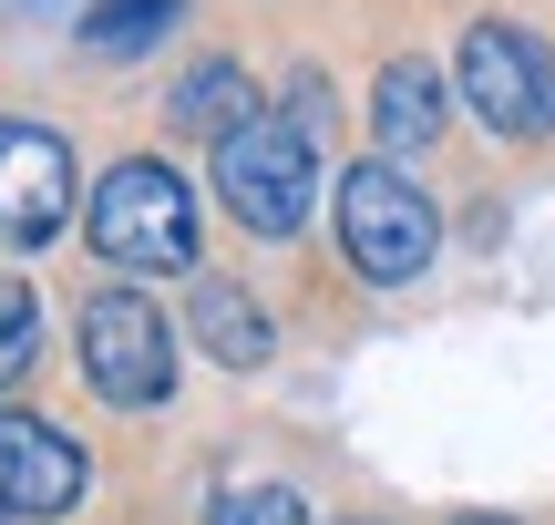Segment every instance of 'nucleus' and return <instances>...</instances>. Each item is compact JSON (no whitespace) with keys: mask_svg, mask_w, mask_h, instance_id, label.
I'll return each mask as SVG.
<instances>
[{"mask_svg":"<svg viewBox=\"0 0 555 525\" xmlns=\"http://www.w3.org/2000/svg\"><path fill=\"white\" fill-rule=\"evenodd\" d=\"M82 238L124 279H196V196H185V176L165 155L103 165L93 206H82Z\"/></svg>","mask_w":555,"mask_h":525,"instance_id":"1","label":"nucleus"},{"mask_svg":"<svg viewBox=\"0 0 555 525\" xmlns=\"http://www.w3.org/2000/svg\"><path fill=\"white\" fill-rule=\"evenodd\" d=\"M217 206L247 238H298L319 206V144L298 114H247L237 135H217Z\"/></svg>","mask_w":555,"mask_h":525,"instance_id":"2","label":"nucleus"},{"mask_svg":"<svg viewBox=\"0 0 555 525\" xmlns=\"http://www.w3.org/2000/svg\"><path fill=\"white\" fill-rule=\"evenodd\" d=\"M339 258H350L371 289H412L422 268L442 258L433 196H422L391 155H371V165H350V176H339Z\"/></svg>","mask_w":555,"mask_h":525,"instance_id":"3","label":"nucleus"},{"mask_svg":"<svg viewBox=\"0 0 555 525\" xmlns=\"http://www.w3.org/2000/svg\"><path fill=\"white\" fill-rule=\"evenodd\" d=\"M453 93L474 124H494L504 144H545L555 135V52L545 31H525V21H474L453 52Z\"/></svg>","mask_w":555,"mask_h":525,"instance_id":"4","label":"nucleus"},{"mask_svg":"<svg viewBox=\"0 0 555 525\" xmlns=\"http://www.w3.org/2000/svg\"><path fill=\"white\" fill-rule=\"evenodd\" d=\"M73 350H82V382L114 412H155L176 392V320L144 289H93L73 320Z\"/></svg>","mask_w":555,"mask_h":525,"instance_id":"5","label":"nucleus"},{"mask_svg":"<svg viewBox=\"0 0 555 525\" xmlns=\"http://www.w3.org/2000/svg\"><path fill=\"white\" fill-rule=\"evenodd\" d=\"M73 217V144L52 124L0 114V247H52Z\"/></svg>","mask_w":555,"mask_h":525,"instance_id":"6","label":"nucleus"},{"mask_svg":"<svg viewBox=\"0 0 555 525\" xmlns=\"http://www.w3.org/2000/svg\"><path fill=\"white\" fill-rule=\"evenodd\" d=\"M0 505L31 515V525H52V515L82 505V444L52 423V412L0 402Z\"/></svg>","mask_w":555,"mask_h":525,"instance_id":"7","label":"nucleus"},{"mask_svg":"<svg viewBox=\"0 0 555 525\" xmlns=\"http://www.w3.org/2000/svg\"><path fill=\"white\" fill-rule=\"evenodd\" d=\"M442 124H453V82L433 62H380V82H371V144L380 155H422V144H442Z\"/></svg>","mask_w":555,"mask_h":525,"instance_id":"8","label":"nucleus"},{"mask_svg":"<svg viewBox=\"0 0 555 525\" xmlns=\"http://www.w3.org/2000/svg\"><path fill=\"white\" fill-rule=\"evenodd\" d=\"M185 330H196V341H206V361H227V371H258L268 350H278L268 309L247 299L237 279H196V299H185Z\"/></svg>","mask_w":555,"mask_h":525,"instance_id":"9","label":"nucleus"},{"mask_svg":"<svg viewBox=\"0 0 555 525\" xmlns=\"http://www.w3.org/2000/svg\"><path fill=\"white\" fill-rule=\"evenodd\" d=\"M247 114H258V82H247V62H227V52H217V62H196V73L165 93V124H176V135H206V144L237 135Z\"/></svg>","mask_w":555,"mask_h":525,"instance_id":"10","label":"nucleus"},{"mask_svg":"<svg viewBox=\"0 0 555 525\" xmlns=\"http://www.w3.org/2000/svg\"><path fill=\"white\" fill-rule=\"evenodd\" d=\"M176 21H185V0H103V11H82V52H103V62L155 52Z\"/></svg>","mask_w":555,"mask_h":525,"instance_id":"11","label":"nucleus"},{"mask_svg":"<svg viewBox=\"0 0 555 525\" xmlns=\"http://www.w3.org/2000/svg\"><path fill=\"white\" fill-rule=\"evenodd\" d=\"M31 361H41V299L0 268V392L31 382Z\"/></svg>","mask_w":555,"mask_h":525,"instance_id":"12","label":"nucleus"},{"mask_svg":"<svg viewBox=\"0 0 555 525\" xmlns=\"http://www.w3.org/2000/svg\"><path fill=\"white\" fill-rule=\"evenodd\" d=\"M217 525H309V495H288V485H247V495H227Z\"/></svg>","mask_w":555,"mask_h":525,"instance_id":"13","label":"nucleus"},{"mask_svg":"<svg viewBox=\"0 0 555 525\" xmlns=\"http://www.w3.org/2000/svg\"><path fill=\"white\" fill-rule=\"evenodd\" d=\"M453 525H515V515H453Z\"/></svg>","mask_w":555,"mask_h":525,"instance_id":"14","label":"nucleus"},{"mask_svg":"<svg viewBox=\"0 0 555 525\" xmlns=\"http://www.w3.org/2000/svg\"><path fill=\"white\" fill-rule=\"evenodd\" d=\"M0 525H11V505H0Z\"/></svg>","mask_w":555,"mask_h":525,"instance_id":"15","label":"nucleus"},{"mask_svg":"<svg viewBox=\"0 0 555 525\" xmlns=\"http://www.w3.org/2000/svg\"><path fill=\"white\" fill-rule=\"evenodd\" d=\"M360 525H380V515H360Z\"/></svg>","mask_w":555,"mask_h":525,"instance_id":"16","label":"nucleus"}]
</instances>
